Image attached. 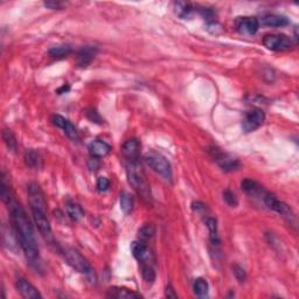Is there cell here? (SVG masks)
Here are the masks:
<instances>
[{
	"instance_id": "1",
	"label": "cell",
	"mask_w": 299,
	"mask_h": 299,
	"mask_svg": "<svg viewBox=\"0 0 299 299\" xmlns=\"http://www.w3.org/2000/svg\"><path fill=\"white\" fill-rule=\"evenodd\" d=\"M11 213V219L14 226L15 236L18 243L20 244L22 251L25 252L26 258L35 270H40L41 259L39 254V247L37 239H35L34 231H33L32 223L29 221L25 209L14 198L8 200L5 203Z\"/></svg>"
},
{
	"instance_id": "2",
	"label": "cell",
	"mask_w": 299,
	"mask_h": 299,
	"mask_svg": "<svg viewBox=\"0 0 299 299\" xmlns=\"http://www.w3.org/2000/svg\"><path fill=\"white\" fill-rule=\"evenodd\" d=\"M126 176L127 181L132 186V188L136 190L137 194L142 196V199L147 203L152 201L150 183L147 181L142 167L139 166V163H127Z\"/></svg>"
},
{
	"instance_id": "3",
	"label": "cell",
	"mask_w": 299,
	"mask_h": 299,
	"mask_svg": "<svg viewBox=\"0 0 299 299\" xmlns=\"http://www.w3.org/2000/svg\"><path fill=\"white\" fill-rule=\"evenodd\" d=\"M146 165L167 182H172L173 173L169 160L157 152H149L144 157Z\"/></svg>"
},
{
	"instance_id": "4",
	"label": "cell",
	"mask_w": 299,
	"mask_h": 299,
	"mask_svg": "<svg viewBox=\"0 0 299 299\" xmlns=\"http://www.w3.org/2000/svg\"><path fill=\"white\" fill-rule=\"evenodd\" d=\"M63 255L68 264L73 269H75V270L80 272V274H83L85 276L94 275V270L93 268H91L90 263L77 250H75L73 248H65L63 249Z\"/></svg>"
},
{
	"instance_id": "5",
	"label": "cell",
	"mask_w": 299,
	"mask_h": 299,
	"mask_svg": "<svg viewBox=\"0 0 299 299\" xmlns=\"http://www.w3.org/2000/svg\"><path fill=\"white\" fill-rule=\"evenodd\" d=\"M27 193L29 206L32 212H44L47 213V201L41 187L37 182H31L27 185Z\"/></svg>"
},
{
	"instance_id": "6",
	"label": "cell",
	"mask_w": 299,
	"mask_h": 299,
	"mask_svg": "<svg viewBox=\"0 0 299 299\" xmlns=\"http://www.w3.org/2000/svg\"><path fill=\"white\" fill-rule=\"evenodd\" d=\"M263 45L274 52L290 51L295 46L292 39L284 34H267L263 38Z\"/></svg>"
},
{
	"instance_id": "7",
	"label": "cell",
	"mask_w": 299,
	"mask_h": 299,
	"mask_svg": "<svg viewBox=\"0 0 299 299\" xmlns=\"http://www.w3.org/2000/svg\"><path fill=\"white\" fill-rule=\"evenodd\" d=\"M263 202L265 203V206H267L269 209L274 210V212L281 214L290 223L296 222V216L294 214V212H292V209L287 205V203L279 201L274 194L267 192V194H265L264 198H263Z\"/></svg>"
},
{
	"instance_id": "8",
	"label": "cell",
	"mask_w": 299,
	"mask_h": 299,
	"mask_svg": "<svg viewBox=\"0 0 299 299\" xmlns=\"http://www.w3.org/2000/svg\"><path fill=\"white\" fill-rule=\"evenodd\" d=\"M264 120L265 115L263 110L258 109V108H252L244 114V117L242 120V129L245 132H252L262 125Z\"/></svg>"
},
{
	"instance_id": "9",
	"label": "cell",
	"mask_w": 299,
	"mask_h": 299,
	"mask_svg": "<svg viewBox=\"0 0 299 299\" xmlns=\"http://www.w3.org/2000/svg\"><path fill=\"white\" fill-rule=\"evenodd\" d=\"M131 252L140 264H151V262H153L152 251L150 250L146 242L142 239L131 243Z\"/></svg>"
},
{
	"instance_id": "10",
	"label": "cell",
	"mask_w": 299,
	"mask_h": 299,
	"mask_svg": "<svg viewBox=\"0 0 299 299\" xmlns=\"http://www.w3.org/2000/svg\"><path fill=\"white\" fill-rule=\"evenodd\" d=\"M210 152H212V156L214 158L216 164H218L225 172H233V171H236L239 167V160L233 158L232 156H229V154L223 153L218 149H213Z\"/></svg>"
},
{
	"instance_id": "11",
	"label": "cell",
	"mask_w": 299,
	"mask_h": 299,
	"mask_svg": "<svg viewBox=\"0 0 299 299\" xmlns=\"http://www.w3.org/2000/svg\"><path fill=\"white\" fill-rule=\"evenodd\" d=\"M235 26L239 34L254 35L258 31L259 21L254 16H241V18H238Z\"/></svg>"
},
{
	"instance_id": "12",
	"label": "cell",
	"mask_w": 299,
	"mask_h": 299,
	"mask_svg": "<svg viewBox=\"0 0 299 299\" xmlns=\"http://www.w3.org/2000/svg\"><path fill=\"white\" fill-rule=\"evenodd\" d=\"M52 121L55 126L60 127V129L64 131V133L67 134L69 139H71L73 142H78L80 140V136H78V131L76 130V127L68 120H65L64 117L60 116V115H53Z\"/></svg>"
},
{
	"instance_id": "13",
	"label": "cell",
	"mask_w": 299,
	"mask_h": 299,
	"mask_svg": "<svg viewBox=\"0 0 299 299\" xmlns=\"http://www.w3.org/2000/svg\"><path fill=\"white\" fill-rule=\"evenodd\" d=\"M16 290L21 295V297L26 299H41L42 296L37 288L32 283H29L27 279L18 278L15 282Z\"/></svg>"
},
{
	"instance_id": "14",
	"label": "cell",
	"mask_w": 299,
	"mask_h": 299,
	"mask_svg": "<svg viewBox=\"0 0 299 299\" xmlns=\"http://www.w3.org/2000/svg\"><path fill=\"white\" fill-rule=\"evenodd\" d=\"M121 152L127 163H139L140 143L137 139H129L121 146Z\"/></svg>"
},
{
	"instance_id": "15",
	"label": "cell",
	"mask_w": 299,
	"mask_h": 299,
	"mask_svg": "<svg viewBox=\"0 0 299 299\" xmlns=\"http://www.w3.org/2000/svg\"><path fill=\"white\" fill-rule=\"evenodd\" d=\"M33 219H34L35 225H37L40 234L44 236L46 239H52V227L47 218V213L44 212H32Z\"/></svg>"
},
{
	"instance_id": "16",
	"label": "cell",
	"mask_w": 299,
	"mask_h": 299,
	"mask_svg": "<svg viewBox=\"0 0 299 299\" xmlns=\"http://www.w3.org/2000/svg\"><path fill=\"white\" fill-rule=\"evenodd\" d=\"M241 187L247 194H249L250 196H254V198H259L261 200H263L264 195L267 194V190L263 188L258 182L254 181V180L244 179L241 182Z\"/></svg>"
},
{
	"instance_id": "17",
	"label": "cell",
	"mask_w": 299,
	"mask_h": 299,
	"mask_svg": "<svg viewBox=\"0 0 299 299\" xmlns=\"http://www.w3.org/2000/svg\"><path fill=\"white\" fill-rule=\"evenodd\" d=\"M88 150H89V153L91 157L97 158L98 159V158H103L105 156H108L111 151V146L108 143L103 142V140L96 139L89 144Z\"/></svg>"
},
{
	"instance_id": "18",
	"label": "cell",
	"mask_w": 299,
	"mask_h": 299,
	"mask_svg": "<svg viewBox=\"0 0 299 299\" xmlns=\"http://www.w3.org/2000/svg\"><path fill=\"white\" fill-rule=\"evenodd\" d=\"M97 54V48L93 46H85L78 52L77 54V64L80 67H87L88 64L91 63Z\"/></svg>"
},
{
	"instance_id": "19",
	"label": "cell",
	"mask_w": 299,
	"mask_h": 299,
	"mask_svg": "<svg viewBox=\"0 0 299 299\" xmlns=\"http://www.w3.org/2000/svg\"><path fill=\"white\" fill-rule=\"evenodd\" d=\"M258 21L259 24L269 26V27H284V26L289 25V19L287 16L278 14H265Z\"/></svg>"
},
{
	"instance_id": "20",
	"label": "cell",
	"mask_w": 299,
	"mask_h": 299,
	"mask_svg": "<svg viewBox=\"0 0 299 299\" xmlns=\"http://www.w3.org/2000/svg\"><path fill=\"white\" fill-rule=\"evenodd\" d=\"M108 297L111 298H117V299H136V298H142V296L137 292L131 291L129 289L125 288H110L108 290L107 294Z\"/></svg>"
},
{
	"instance_id": "21",
	"label": "cell",
	"mask_w": 299,
	"mask_h": 299,
	"mask_svg": "<svg viewBox=\"0 0 299 299\" xmlns=\"http://www.w3.org/2000/svg\"><path fill=\"white\" fill-rule=\"evenodd\" d=\"M206 226L209 231V239H210V243H212L214 247H219L220 243V238H219V231H218V221L216 219L212 218V216H208L206 219Z\"/></svg>"
},
{
	"instance_id": "22",
	"label": "cell",
	"mask_w": 299,
	"mask_h": 299,
	"mask_svg": "<svg viewBox=\"0 0 299 299\" xmlns=\"http://www.w3.org/2000/svg\"><path fill=\"white\" fill-rule=\"evenodd\" d=\"M174 11L176 14L181 19H190L194 12V7L192 4L186 1H176L174 2Z\"/></svg>"
},
{
	"instance_id": "23",
	"label": "cell",
	"mask_w": 299,
	"mask_h": 299,
	"mask_svg": "<svg viewBox=\"0 0 299 299\" xmlns=\"http://www.w3.org/2000/svg\"><path fill=\"white\" fill-rule=\"evenodd\" d=\"M25 163L28 167L33 170H39L42 167V158L40 154L33 150L26 151L25 153Z\"/></svg>"
},
{
	"instance_id": "24",
	"label": "cell",
	"mask_w": 299,
	"mask_h": 299,
	"mask_svg": "<svg viewBox=\"0 0 299 299\" xmlns=\"http://www.w3.org/2000/svg\"><path fill=\"white\" fill-rule=\"evenodd\" d=\"M65 210H67V214L73 221H78L84 216V210L78 203L74 201H68L65 205Z\"/></svg>"
},
{
	"instance_id": "25",
	"label": "cell",
	"mask_w": 299,
	"mask_h": 299,
	"mask_svg": "<svg viewBox=\"0 0 299 299\" xmlns=\"http://www.w3.org/2000/svg\"><path fill=\"white\" fill-rule=\"evenodd\" d=\"M71 53V47L69 45H59V46H54L48 51V54L51 55L52 58H57V59H62L68 57L69 54Z\"/></svg>"
},
{
	"instance_id": "26",
	"label": "cell",
	"mask_w": 299,
	"mask_h": 299,
	"mask_svg": "<svg viewBox=\"0 0 299 299\" xmlns=\"http://www.w3.org/2000/svg\"><path fill=\"white\" fill-rule=\"evenodd\" d=\"M120 209L126 215H129L133 210V198L129 193L124 192L120 194Z\"/></svg>"
},
{
	"instance_id": "27",
	"label": "cell",
	"mask_w": 299,
	"mask_h": 299,
	"mask_svg": "<svg viewBox=\"0 0 299 299\" xmlns=\"http://www.w3.org/2000/svg\"><path fill=\"white\" fill-rule=\"evenodd\" d=\"M208 283L203 278L195 279L194 284H193V290L198 297H206L208 295Z\"/></svg>"
},
{
	"instance_id": "28",
	"label": "cell",
	"mask_w": 299,
	"mask_h": 299,
	"mask_svg": "<svg viewBox=\"0 0 299 299\" xmlns=\"http://www.w3.org/2000/svg\"><path fill=\"white\" fill-rule=\"evenodd\" d=\"M142 265V276L143 279L149 284H153L156 281V271L152 264H140Z\"/></svg>"
},
{
	"instance_id": "29",
	"label": "cell",
	"mask_w": 299,
	"mask_h": 299,
	"mask_svg": "<svg viewBox=\"0 0 299 299\" xmlns=\"http://www.w3.org/2000/svg\"><path fill=\"white\" fill-rule=\"evenodd\" d=\"M156 234V228H154L153 225H150V223H147V225L143 226L142 228L139 229V232H138V236H139V239H142V241H149Z\"/></svg>"
},
{
	"instance_id": "30",
	"label": "cell",
	"mask_w": 299,
	"mask_h": 299,
	"mask_svg": "<svg viewBox=\"0 0 299 299\" xmlns=\"http://www.w3.org/2000/svg\"><path fill=\"white\" fill-rule=\"evenodd\" d=\"M2 139H4V143L6 144V146H7L8 150L11 151L16 150V138L11 130L8 129L2 130Z\"/></svg>"
},
{
	"instance_id": "31",
	"label": "cell",
	"mask_w": 299,
	"mask_h": 299,
	"mask_svg": "<svg viewBox=\"0 0 299 299\" xmlns=\"http://www.w3.org/2000/svg\"><path fill=\"white\" fill-rule=\"evenodd\" d=\"M232 268H233V274H234L235 278L238 279L239 283H243V282L245 281V278H247V274H245L244 269H243L241 265H239V264H234Z\"/></svg>"
},
{
	"instance_id": "32",
	"label": "cell",
	"mask_w": 299,
	"mask_h": 299,
	"mask_svg": "<svg viewBox=\"0 0 299 299\" xmlns=\"http://www.w3.org/2000/svg\"><path fill=\"white\" fill-rule=\"evenodd\" d=\"M223 199H225V201L228 203V205L231 207H236V206H238V203H239L236 195L232 192V190H229V189H227L226 192L223 193Z\"/></svg>"
},
{
	"instance_id": "33",
	"label": "cell",
	"mask_w": 299,
	"mask_h": 299,
	"mask_svg": "<svg viewBox=\"0 0 299 299\" xmlns=\"http://www.w3.org/2000/svg\"><path fill=\"white\" fill-rule=\"evenodd\" d=\"M96 187H97L98 192H101V193L107 192L110 187V180L108 178H105V177H100V178L97 179Z\"/></svg>"
},
{
	"instance_id": "34",
	"label": "cell",
	"mask_w": 299,
	"mask_h": 299,
	"mask_svg": "<svg viewBox=\"0 0 299 299\" xmlns=\"http://www.w3.org/2000/svg\"><path fill=\"white\" fill-rule=\"evenodd\" d=\"M87 117L93 121V123H102V118L96 110L90 109L87 111Z\"/></svg>"
},
{
	"instance_id": "35",
	"label": "cell",
	"mask_w": 299,
	"mask_h": 299,
	"mask_svg": "<svg viewBox=\"0 0 299 299\" xmlns=\"http://www.w3.org/2000/svg\"><path fill=\"white\" fill-rule=\"evenodd\" d=\"M193 209H194L196 213H199V214H202L203 212H206L207 207L205 203L202 202H194L193 203Z\"/></svg>"
},
{
	"instance_id": "36",
	"label": "cell",
	"mask_w": 299,
	"mask_h": 299,
	"mask_svg": "<svg viewBox=\"0 0 299 299\" xmlns=\"http://www.w3.org/2000/svg\"><path fill=\"white\" fill-rule=\"evenodd\" d=\"M166 297L167 298H178V295L176 294V291H174V289L169 285V287L166 288Z\"/></svg>"
},
{
	"instance_id": "37",
	"label": "cell",
	"mask_w": 299,
	"mask_h": 299,
	"mask_svg": "<svg viewBox=\"0 0 299 299\" xmlns=\"http://www.w3.org/2000/svg\"><path fill=\"white\" fill-rule=\"evenodd\" d=\"M45 6L46 7L52 8V9H59V8H61L63 5H62L61 2H45Z\"/></svg>"
},
{
	"instance_id": "38",
	"label": "cell",
	"mask_w": 299,
	"mask_h": 299,
	"mask_svg": "<svg viewBox=\"0 0 299 299\" xmlns=\"http://www.w3.org/2000/svg\"><path fill=\"white\" fill-rule=\"evenodd\" d=\"M68 90H69V85H65V84H64L63 87L60 88V89L58 90V94H60V95H61V94H63V93H67Z\"/></svg>"
}]
</instances>
